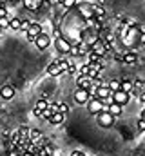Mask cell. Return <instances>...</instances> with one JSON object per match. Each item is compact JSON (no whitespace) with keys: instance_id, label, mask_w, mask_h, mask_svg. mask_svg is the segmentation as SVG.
<instances>
[{"instance_id":"74e56055","label":"cell","mask_w":145,"mask_h":156,"mask_svg":"<svg viewBox=\"0 0 145 156\" xmlns=\"http://www.w3.org/2000/svg\"><path fill=\"white\" fill-rule=\"evenodd\" d=\"M0 16H7V11L4 7H0Z\"/></svg>"},{"instance_id":"1f68e13d","label":"cell","mask_w":145,"mask_h":156,"mask_svg":"<svg viewBox=\"0 0 145 156\" xmlns=\"http://www.w3.org/2000/svg\"><path fill=\"white\" fill-rule=\"evenodd\" d=\"M76 2H78V0H64L62 5H64V7H72V5H76Z\"/></svg>"},{"instance_id":"4316f807","label":"cell","mask_w":145,"mask_h":156,"mask_svg":"<svg viewBox=\"0 0 145 156\" xmlns=\"http://www.w3.org/2000/svg\"><path fill=\"white\" fill-rule=\"evenodd\" d=\"M107 87L111 89V93H114V91H118L120 89V80H111V82H107Z\"/></svg>"},{"instance_id":"44dd1931","label":"cell","mask_w":145,"mask_h":156,"mask_svg":"<svg viewBox=\"0 0 145 156\" xmlns=\"http://www.w3.org/2000/svg\"><path fill=\"white\" fill-rule=\"evenodd\" d=\"M16 131H18V134H20V140H29V133H31V129H29L27 125L18 127Z\"/></svg>"},{"instance_id":"2e32d148","label":"cell","mask_w":145,"mask_h":156,"mask_svg":"<svg viewBox=\"0 0 145 156\" xmlns=\"http://www.w3.org/2000/svg\"><path fill=\"white\" fill-rule=\"evenodd\" d=\"M24 2V5H26V9H31V11H38L45 2L44 0H22Z\"/></svg>"},{"instance_id":"ac0fdd59","label":"cell","mask_w":145,"mask_h":156,"mask_svg":"<svg viewBox=\"0 0 145 156\" xmlns=\"http://www.w3.org/2000/svg\"><path fill=\"white\" fill-rule=\"evenodd\" d=\"M133 89H134V85H133V80H120V91H123V93H127V94L131 96Z\"/></svg>"},{"instance_id":"f35d334b","label":"cell","mask_w":145,"mask_h":156,"mask_svg":"<svg viewBox=\"0 0 145 156\" xmlns=\"http://www.w3.org/2000/svg\"><path fill=\"white\" fill-rule=\"evenodd\" d=\"M51 156H60V154H58V153H55V154H51Z\"/></svg>"},{"instance_id":"d4e9b609","label":"cell","mask_w":145,"mask_h":156,"mask_svg":"<svg viewBox=\"0 0 145 156\" xmlns=\"http://www.w3.org/2000/svg\"><path fill=\"white\" fill-rule=\"evenodd\" d=\"M102 58L104 56H100V55H96L93 51H87V62H102Z\"/></svg>"},{"instance_id":"8fae6325","label":"cell","mask_w":145,"mask_h":156,"mask_svg":"<svg viewBox=\"0 0 145 156\" xmlns=\"http://www.w3.org/2000/svg\"><path fill=\"white\" fill-rule=\"evenodd\" d=\"M47 75H49V76H60V75H64V69L60 67L58 58H56L55 62L49 64V67H47Z\"/></svg>"},{"instance_id":"d6a6232c","label":"cell","mask_w":145,"mask_h":156,"mask_svg":"<svg viewBox=\"0 0 145 156\" xmlns=\"http://www.w3.org/2000/svg\"><path fill=\"white\" fill-rule=\"evenodd\" d=\"M60 37H64V35H62V31H60V27H55V29H53V37H51V38H60Z\"/></svg>"},{"instance_id":"8992f818","label":"cell","mask_w":145,"mask_h":156,"mask_svg":"<svg viewBox=\"0 0 145 156\" xmlns=\"http://www.w3.org/2000/svg\"><path fill=\"white\" fill-rule=\"evenodd\" d=\"M111 96H112V102H114V104H118V105H122V107H123V105H127V104H129V100H131V96H129L127 93L120 91V89H118V91H114V93H111Z\"/></svg>"},{"instance_id":"484cf974","label":"cell","mask_w":145,"mask_h":156,"mask_svg":"<svg viewBox=\"0 0 145 156\" xmlns=\"http://www.w3.org/2000/svg\"><path fill=\"white\" fill-rule=\"evenodd\" d=\"M9 29H13V31H18L20 29V20L15 16V18H9Z\"/></svg>"},{"instance_id":"4dcf8cb0","label":"cell","mask_w":145,"mask_h":156,"mask_svg":"<svg viewBox=\"0 0 145 156\" xmlns=\"http://www.w3.org/2000/svg\"><path fill=\"white\" fill-rule=\"evenodd\" d=\"M136 127H138V131H140V133H143V131H145V120H143V118H140V120H138Z\"/></svg>"},{"instance_id":"7402d4cb","label":"cell","mask_w":145,"mask_h":156,"mask_svg":"<svg viewBox=\"0 0 145 156\" xmlns=\"http://www.w3.org/2000/svg\"><path fill=\"white\" fill-rule=\"evenodd\" d=\"M87 67H89L91 71L102 73V69H104V62H87Z\"/></svg>"},{"instance_id":"7c38bea8","label":"cell","mask_w":145,"mask_h":156,"mask_svg":"<svg viewBox=\"0 0 145 156\" xmlns=\"http://www.w3.org/2000/svg\"><path fill=\"white\" fill-rule=\"evenodd\" d=\"M89 51H93V53H96V55H100V56H105L107 55V49H105V45H104V42L98 38L93 45H89Z\"/></svg>"},{"instance_id":"3957f363","label":"cell","mask_w":145,"mask_h":156,"mask_svg":"<svg viewBox=\"0 0 145 156\" xmlns=\"http://www.w3.org/2000/svg\"><path fill=\"white\" fill-rule=\"evenodd\" d=\"M55 49H56V53H62V55H69V49H71V42L65 38V37L55 38Z\"/></svg>"},{"instance_id":"ffe728a7","label":"cell","mask_w":145,"mask_h":156,"mask_svg":"<svg viewBox=\"0 0 145 156\" xmlns=\"http://www.w3.org/2000/svg\"><path fill=\"white\" fill-rule=\"evenodd\" d=\"M104 109H105L107 113H111L112 116H116V118L122 115V105H118V104H114V102H112L111 105H107V107H104Z\"/></svg>"},{"instance_id":"7a4b0ae2","label":"cell","mask_w":145,"mask_h":156,"mask_svg":"<svg viewBox=\"0 0 145 156\" xmlns=\"http://www.w3.org/2000/svg\"><path fill=\"white\" fill-rule=\"evenodd\" d=\"M96 122H98V125L100 127H104V129H111L112 125H114V116L107 113L105 109H102L98 115H96Z\"/></svg>"},{"instance_id":"f1b7e54d","label":"cell","mask_w":145,"mask_h":156,"mask_svg":"<svg viewBox=\"0 0 145 156\" xmlns=\"http://www.w3.org/2000/svg\"><path fill=\"white\" fill-rule=\"evenodd\" d=\"M56 111L62 113V115H65V113L69 111V105H67V104H56Z\"/></svg>"},{"instance_id":"603a6c76","label":"cell","mask_w":145,"mask_h":156,"mask_svg":"<svg viewBox=\"0 0 145 156\" xmlns=\"http://www.w3.org/2000/svg\"><path fill=\"white\" fill-rule=\"evenodd\" d=\"M49 105V102H47V96L45 94H42V98L36 102V105H35V109H38V111H44L45 107Z\"/></svg>"},{"instance_id":"ba28073f","label":"cell","mask_w":145,"mask_h":156,"mask_svg":"<svg viewBox=\"0 0 145 156\" xmlns=\"http://www.w3.org/2000/svg\"><path fill=\"white\" fill-rule=\"evenodd\" d=\"M85 105H87V111H89L93 116H96V115L104 109V105H102V102H100L98 98H89V102H87Z\"/></svg>"},{"instance_id":"52a82bcc","label":"cell","mask_w":145,"mask_h":156,"mask_svg":"<svg viewBox=\"0 0 145 156\" xmlns=\"http://www.w3.org/2000/svg\"><path fill=\"white\" fill-rule=\"evenodd\" d=\"M51 40H53V38H51L47 33H44V31H42L40 35H36L35 44H36V47H38V49H42V51H44V49H47V47L51 45Z\"/></svg>"},{"instance_id":"ab89813d","label":"cell","mask_w":145,"mask_h":156,"mask_svg":"<svg viewBox=\"0 0 145 156\" xmlns=\"http://www.w3.org/2000/svg\"><path fill=\"white\" fill-rule=\"evenodd\" d=\"M36 156H47V154H36Z\"/></svg>"},{"instance_id":"9a60e30c","label":"cell","mask_w":145,"mask_h":156,"mask_svg":"<svg viewBox=\"0 0 145 156\" xmlns=\"http://www.w3.org/2000/svg\"><path fill=\"white\" fill-rule=\"evenodd\" d=\"M122 62H125V64H136L138 62V55L134 53V51H127V53H122Z\"/></svg>"},{"instance_id":"5bb4252c","label":"cell","mask_w":145,"mask_h":156,"mask_svg":"<svg viewBox=\"0 0 145 156\" xmlns=\"http://www.w3.org/2000/svg\"><path fill=\"white\" fill-rule=\"evenodd\" d=\"M74 83H76V89H89L91 87V78L87 75H80Z\"/></svg>"},{"instance_id":"9c48e42d","label":"cell","mask_w":145,"mask_h":156,"mask_svg":"<svg viewBox=\"0 0 145 156\" xmlns=\"http://www.w3.org/2000/svg\"><path fill=\"white\" fill-rule=\"evenodd\" d=\"M15 93H16V89L13 87V85H2L0 87V98L2 100H13L15 98Z\"/></svg>"},{"instance_id":"5b68a950","label":"cell","mask_w":145,"mask_h":156,"mask_svg":"<svg viewBox=\"0 0 145 156\" xmlns=\"http://www.w3.org/2000/svg\"><path fill=\"white\" fill-rule=\"evenodd\" d=\"M72 96H74V102H76L78 105H85V104L89 102V98H91L89 89H76Z\"/></svg>"},{"instance_id":"836d02e7","label":"cell","mask_w":145,"mask_h":156,"mask_svg":"<svg viewBox=\"0 0 145 156\" xmlns=\"http://www.w3.org/2000/svg\"><path fill=\"white\" fill-rule=\"evenodd\" d=\"M80 67V75H87V71H89V67H87V62L83 64V66H78Z\"/></svg>"},{"instance_id":"e0dca14e","label":"cell","mask_w":145,"mask_h":156,"mask_svg":"<svg viewBox=\"0 0 145 156\" xmlns=\"http://www.w3.org/2000/svg\"><path fill=\"white\" fill-rule=\"evenodd\" d=\"M64 120H65V115H62V113H58V111H56V113H53L51 116L47 118V122H49L51 125H62V123H64Z\"/></svg>"},{"instance_id":"cb8c5ba5","label":"cell","mask_w":145,"mask_h":156,"mask_svg":"<svg viewBox=\"0 0 145 156\" xmlns=\"http://www.w3.org/2000/svg\"><path fill=\"white\" fill-rule=\"evenodd\" d=\"M93 11H94V18H96V16H104V15H105V9H104L100 4H93Z\"/></svg>"},{"instance_id":"6da1fadb","label":"cell","mask_w":145,"mask_h":156,"mask_svg":"<svg viewBox=\"0 0 145 156\" xmlns=\"http://www.w3.org/2000/svg\"><path fill=\"white\" fill-rule=\"evenodd\" d=\"M140 35H142V33L138 31L136 24H133V26L125 27V33H123V42H125L127 45L134 47V45H138V38H140Z\"/></svg>"},{"instance_id":"83f0119b","label":"cell","mask_w":145,"mask_h":156,"mask_svg":"<svg viewBox=\"0 0 145 156\" xmlns=\"http://www.w3.org/2000/svg\"><path fill=\"white\" fill-rule=\"evenodd\" d=\"M29 27H31V20H20V29H18V31L27 33V31H29Z\"/></svg>"},{"instance_id":"8d00e7d4","label":"cell","mask_w":145,"mask_h":156,"mask_svg":"<svg viewBox=\"0 0 145 156\" xmlns=\"http://www.w3.org/2000/svg\"><path fill=\"white\" fill-rule=\"evenodd\" d=\"M20 156H36V154H35V153H29V151H24Z\"/></svg>"},{"instance_id":"30bf717a","label":"cell","mask_w":145,"mask_h":156,"mask_svg":"<svg viewBox=\"0 0 145 156\" xmlns=\"http://www.w3.org/2000/svg\"><path fill=\"white\" fill-rule=\"evenodd\" d=\"M44 29H42V26L40 24H36V22H31V27H29V31L26 33V37H27V40L29 42H35L36 35H40Z\"/></svg>"},{"instance_id":"277c9868","label":"cell","mask_w":145,"mask_h":156,"mask_svg":"<svg viewBox=\"0 0 145 156\" xmlns=\"http://www.w3.org/2000/svg\"><path fill=\"white\" fill-rule=\"evenodd\" d=\"M87 51H89V47L80 40V42H74V44H71V49H69V55H72V56H85L87 55Z\"/></svg>"},{"instance_id":"f546056e","label":"cell","mask_w":145,"mask_h":156,"mask_svg":"<svg viewBox=\"0 0 145 156\" xmlns=\"http://www.w3.org/2000/svg\"><path fill=\"white\" fill-rule=\"evenodd\" d=\"M9 27V16H0V29H7Z\"/></svg>"},{"instance_id":"e575fe53","label":"cell","mask_w":145,"mask_h":156,"mask_svg":"<svg viewBox=\"0 0 145 156\" xmlns=\"http://www.w3.org/2000/svg\"><path fill=\"white\" fill-rule=\"evenodd\" d=\"M69 156H85V153H83V151H80V149H74Z\"/></svg>"},{"instance_id":"60d3db41","label":"cell","mask_w":145,"mask_h":156,"mask_svg":"<svg viewBox=\"0 0 145 156\" xmlns=\"http://www.w3.org/2000/svg\"><path fill=\"white\" fill-rule=\"evenodd\" d=\"M44 2H51V0H44Z\"/></svg>"},{"instance_id":"4fadbf2b","label":"cell","mask_w":145,"mask_h":156,"mask_svg":"<svg viewBox=\"0 0 145 156\" xmlns=\"http://www.w3.org/2000/svg\"><path fill=\"white\" fill-rule=\"evenodd\" d=\"M80 15L85 18V20H89V18H94V11H93V4H82L80 5Z\"/></svg>"},{"instance_id":"d6986e66","label":"cell","mask_w":145,"mask_h":156,"mask_svg":"<svg viewBox=\"0 0 145 156\" xmlns=\"http://www.w3.org/2000/svg\"><path fill=\"white\" fill-rule=\"evenodd\" d=\"M42 138H44V134H42L38 129H31V133H29V142H31V144H36V145H38V144L42 142Z\"/></svg>"},{"instance_id":"d590c367","label":"cell","mask_w":145,"mask_h":156,"mask_svg":"<svg viewBox=\"0 0 145 156\" xmlns=\"http://www.w3.org/2000/svg\"><path fill=\"white\" fill-rule=\"evenodd\" d=\"M33 115H35L36 118H42V111H38V109H33Z\"/></svg>"}]
</instances>
